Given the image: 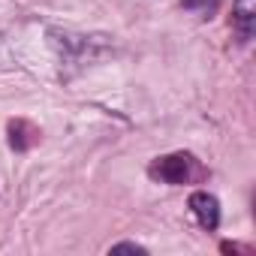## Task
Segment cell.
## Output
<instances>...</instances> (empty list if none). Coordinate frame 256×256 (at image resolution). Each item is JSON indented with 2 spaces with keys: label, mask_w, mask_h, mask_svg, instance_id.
Wrapping results in <instances>:
<instances>
[{
  "label": "cell",
  "mask_w": 256,
  "mask_h": 256,
  "mask_svg": "<svg viewBox=\"0 0 256 256\" xmlns=\"http://www.w3.org/2000/svg\"><path fill=\"white\" fill-rule=\"evenodd\" d=\"M148 175L154 181H160V184H187L193 175H199V163H196L193 154L175 151V154H166V157L151 160Z\"/></svg>",
  "instance_id": "obj_1"
},
{
  "label": "cell",
  "mask_w": 256,
  "mask_h": 256,
  "mask_svg": "<svg viewBox=\"0 0 256 256\" xmlns=\"http://www.w3.org/2000/svg\"><path fill=\"white\" fill-rule=\"evenodd\" d=\"M190 211H193V217L199 220L202 229L214 232V229L220 226V202H217V196H211L208 190L190 193Z\"/></svg>",
  "instance_id": "obj_2"
},
{
  "label": "cell",
  "mask_w": 256,
  "mask_h": 256,
  "mask_svg": "<svg viewBox=\"0 0 256 256\" xmlns=\"http://www.w3.org/2000/svg\"><path fill=\"white\" fill-rule=\"evenodd\" d=\"M6 133H10V148H12V151H30L34 145H40V136H42L40 126L30 124V120H24V118L10 120Z\"/></svg>",
  "instance_id": "obj_3"
},
{
  "label": "cell",
  "mask_w": 256,
  "mask_h": 256,
  "mask_svg": "<svg viewBox=\"0 0 256 256\" xmlns=\"http://www.w3.org/2000/svg\"><path fill=\"white\" fill-rule=\"evenodd\" d=\"M253 18H256V0H235L232 4V24H235L241 40H250Z\"/></svg>",
  "instance_id": "obj_4"
},
{
  "label": "cell",
  "mask_w": 256,
  "mask_h": 256,
  "mask_svg": "<svg viewBox=\"0 0 256 256\" xmlns=\"http://www.w3.org/2000/svg\"><path fill=\"white\" fill-rule=\"evenodd\" d=\"M217 4H220V0H184V6H190V10H199L202 16H211V12L217 10Z\"/></svg>",
  "instance_id": "obj_5"
},
{
  "label": "cell",
  "mask_w": 256,
  "mask_h": 256,
  "mask_svg": "<svg viewBox=\"0 0 256 256\" xmlns=\"http://www.w3.org/2000/svg\"><path fill=\"white\" fill-rule=\"evenodd\" d=\"M112 253H148L142 244H133V241H124V244H114Z\"/></svg>",
  "instance_id": "obj_6"
},
{
  "label": "cell",
  "mask_w": 256,
  "mask_h": 256,
  "mask_svg": "<svg viewBox=\"0 0 256 256\" xmlns=\"http://www.w3.org/2000/svg\"><path fill=\"white\" fill-rule=\"evenodd\" d=\"M220 250L223 253H250V247H241V244H232V241H223Z\"/></svg>",
  "instance_id": "obj_7"
}]
</instances>
